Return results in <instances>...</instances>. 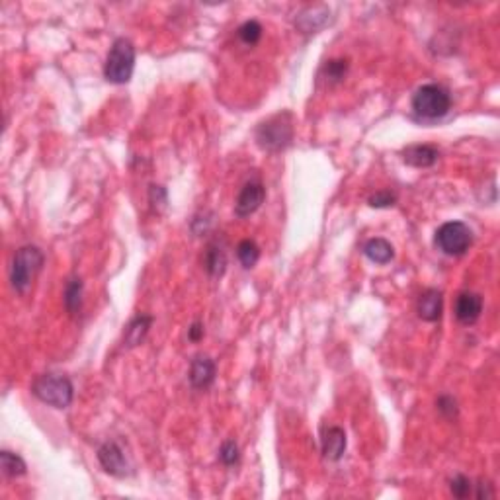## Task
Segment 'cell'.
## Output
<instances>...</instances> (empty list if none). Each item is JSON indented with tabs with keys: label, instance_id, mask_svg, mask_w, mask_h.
I'll return each instance as SVG.
<instances>
[{
	"label": "cell",
	"instance_id": "4",
	"mask_svg": "<svg viewBox=\"0 0 500 500\" xmlns=\"http://www.w3.org/2000/svg\"><path fill=\"white\" fill-rule=\"evenodd\" d=\"M293 139V122L292 116L284 112L277 116L270 117L264 124L258 125L256 129V141L264 151L277 153L284 151L285 147H289Z\"/></svg>",
	"mask_w": 500,
	"mask_h": 500
},
{
	"label": "cell",
	"instance_id": "18",
	"mask_svg": "<svg viewBox=\"0 0 500 500\" xmlns=\"http://www.w3.org/2000/svg\"><path fill=\"white\" fill-rule=\"evenodd\" d=\"M0 465H2V471L6 473L8 477H20L26 473V462H23L20 455L12 454V452H0Z\"/></svg>",
	"mask_w": 500,
	"mask_h": 500
},
{
	"label": "cell",
	"instance_id": "15",
	"mask_svg": "<svg viewBox=\"0 0 500 500\" xmlns=\"http://www.w3.org/2000/svg\"><path fill=\"white\" fill-rule=\"evenodd\" d=\"M206 270H208L209 276L219 277L225 274L227 268V254H225L223 247L219 243H211L206 250V258H203Z\"/></svg>",
	"mask_w": 500,
	"mask_h": 500
},
{
	"label": "cell",
	"instance_id": "9",
	"mask_svg": "<svg viewBox=\"0 0 500 500\" xmlns=\"http://www.w3.org/2000/svg\"><path fill=\"white\" fill-rule=\"evenodd\" d=\"M483 313V297L479 293L463 292L455 301V317L463 324H473Z\"/></svg>",
	"mask_w": 500,
	"mask_h": 500
},
{
	"label": "cell",
	"instance_id": "27",
	"mask_svg": "<svg viewBox=\"0 0 500 500\" xmlns=\"http://www.w3.org/2000/svg\"><path fill=\"white\" fill-rule=\"evenodd\" d=\"M188 339L192 340V342H200V340L203 339V324H201L200 321H196V323L188 329Z\"/></svg>",
	"mask_w": 500,
	"mask_h": 500
},
{
	"label": "cell",
	"instance_id": "8",
	"mask_svg": "<svg viewBox=\"0 0 500 500\" xmlns=\"http://www.w3.org/2000/svg\"><path fill=\"white\" fill-rule=\"evenodd\" d=\"M264 198H266V190H264V186H262L258 180H252V182L245 184L243 186V190H240L239 198H237V203H235L237 216H252L254 211L262 206Z\"/></svg>",
	"mask_w": 500,
	"mask_h": 500
},
{
	"label": "cell",
	"instance_id": "7",
	"mask_svg": "<svg viewBox=\"0 0 500 500\" xmlns=\"http://www.w3.org/2000/svg\"><path fill=\"white\" fill-rule=\"evenodd\" d=\"M98 459L100 465L104 467L106 473L114 475V477H125L129 475V463L125 457L124 450L117 446L116 442H106L104 446L98 450Z\"/></svg>",
	"mask_w": 500,
	"mask_h": 500
},
{
	"label": "cell",
	"instance_id": "12",
	"mask_svg": "<svg viewBox=\"0 0 500 500\" xmlns=\"http://www.w3.org/2000/svg\"><path fill=\"white\" fill-rule=\"evenodd\" d=\"M321 446H323L324 457H329L332 462H339L340 457L344 455V450H346V432L339 428V426H329L323 432Z\"/></svg>",
	"mask_w": 500,
	"mask_h": 500
},
{
	"label": "cell",
	"instance_id": "6",
	"mask_svg": "<svg viewBox=\"0 0 500 500\" xmlns=\"http://www.w3.org/2000/svg\"><path fill=\"white\" fill-rule=\"evenodd\" d=\"M473 233L462 221H447L436 231V245L447 256H462L469 250Z\"/></svg>",
	"mask_w": 500,
	"mask_h": 500
},
{
	"label": "cell",
	"instance_id": "17",
	"mask_svg": "<svg viewBox=\"0 0 500 500\" xmlns=\"http://www.w3.org/2000/svg\"><path fill=\"white\" fill-rule=\"evenodd\" d=\"M83 292H85V285H83V280L80 277H70L69 284L65 287V307L69 313L77 315L78 311L83 309Z\"/></svg>",
	"mask_w": 500,
	"mask_h": 500
},
{
	"label": "cell",
	"instance_id": "1",
	"mask_svg": "<svg viewBox=\"0 0 500 500\" xmlns=\"http://www.w3.org/2000/svg\"><path fill=\"white\" fill-rule=\"evenodd\" d=\"M43 252L38 247H22L16 252L10 268V282L20 295L30 292L31 282L43 266Z\"/></svg>",
	"mask_w": 500,
	"mask_h": 500
},
{
	"label": "cell",
	"instance_id": "25",
	"mask_svg": "<svg viewBox=\"0 0 500 500\" xmlns=\"http://www.w3.org/2000/svg\"><path fill=\"white\" fill-rule=\"evenodd\" d=\"M436 405H438L440 413H442L444 416H447V418H454V416H457V403H455L454 397L442 395Z\"/></svg>",
	"mask_w": 500,
	"mask_h": 500
},
{
	"label": "cell",
	"instance_id": "28",
	"mask_svg": "<svg viewBox=\"0 0 500 500\" xmlns=\"http://www.w3.org/2000/svg\"><path fill=\"white\" fill-rule=\"evenodd\" d=\"M475 496H477V499H493L494 491L491 489L489 483H481V485H477V493H475Z\"/></svg>",
	"mask_w": 500,
	"mask_h": 500
},
{
	"label": "cell",
	"instance_id": "14",
	"mask_svg": "<svg viewBox=\"0 0 500 500\" xmlns=\"http://www.w3.org/2000/svg\"><path fill=\"white\" fill-rule=\"evenodd\" d=\"M151 324H153V317H149V315L135 317V319L127 324V329H125V334H124L125 346L127 348L139 346V344L145 340L147 332H149V329H151Z\"/></svg>",
	"mask_w": 500,
	"mask_h": 500
},
{
	"label": "cell",
	"instance_id": "23",
	"mask_svg": "<svg viewBox=\"0 0 500 500\" xmlns=\"http://www.w3.org/2000/svg\"><path fill=\"white\" fill-rule=\"evenodd\" d=\"M471 489H473V485H471V481L465 475H457L452 481V485H450V491H452L455 499H467L471 494Z\"/></svg>",
	"mask_w": 500,
	"mask_h": 500
},
{
	"label": "cell",
	"instance_id": "24",
	"mask_svg": "<svg viewBox=\"0 0 500 500\" xmlns=\"http://www.w3.org/2000/svg\"><path fill=\"white\" fill-rule=\"evenodd\" d=\"M395 201H397L395 193L389 192V190H381V192L371 196L370 206L371 208H391V206H395Z\"/></svg>",
	"mask_w": 500,
	"mask_h": 500
},
{
	"label": "cell",
	"instance_id": "11",
	"mask_svg": "<svg viewBox=\"0 0 500 500\" xmlns=\"http://www.w3.org/2000/svg\"><path fill=\"white\" fill-rule=\"evenodd\" d=\"M216 363L208 356H198L190 366V383L193 389H208L216 381Z\"/></svg>",
	"mask_w": 500,
	"mask_h": 500
},
{
	"label": "cell",
	"instance_id": "20",
	"mask_svg": "<svg viewBox=\"0 0 500 500\" xmlns=\"http://www.w3.org/2000/svg\"><path fill=\"white\" fill-rule=\"evenodd\" d=\"M348 61L346 59H332L323 67V78L329 85H336L346 77Z\"/></svg>",
	"mask_w": 500,
	"mask_h": 500
},
{
	"label": "cell",
	"instance_id": "2",
	"mask_svg": "<svg viewBox=\"0 0 500 500\" xmlns=\"http://www.w3.org/2000/svg\"><path fill=\"white\" fill-rule=\"evenodd\" d=\"M31 393L41 403L55 408H67L73 403V397H75V389H73L70 379L59 376V373H46V376L38 377L33 381Z\"/></svg>",
	"mask_w": 500,
	"mask_h": 500
},
{
	"label": "cell",
	"instance_id": "21",
	"mask_svg": "<svg viewBox=\"0 0 500 500\" xmlns=\"http://www.w3.org/2000/svg\"><path fill=\"white\" fill-rule=\"evenodd\" d=\"M239 38L247 46H256L262 38V26L256 20H248L239 28Z\"/></svg>",
	"mask_w": 500,
	"mask_h": 500
},
{
	"label": "cell",
	"instance_id": "16",
	"mask_svg": "<svg viewBox=\"0 0 500 500\" xmlns=\"http://www.w3.org/2000/svg\"><path fill=\"white\" fill-rule=\"evenodd\" d=\"M363 254L376 264H389L395 258V250L389 240L385 239H371L366 243Z\"/></svg>",
	"mask_w": 500,
	"mask_h": 500
},
{
	"label": "cell",
	"instance_id": "19",
	"mask_svg": "<svg viewBox=\"0 0 500 500\" xmlns=\"http://www.w3.org/2000/svg\"><path fill=\"white\" fill-rule=\"evenodd\" d=\"M237 256H239L240 264H243L245 268H254L258 258H260V248H258V245H256L254 240L245 239L240 240L239 247H237Z\"/></svg>",
	"mask_w": 500,
	"mask_h": 500
},
{
	"label": "cell",
	"instance_id": "22",
	"mask_svg": "<svg viewBox=\"0 0 500 500\" xmlns=\"http://www.w3.org/2000/svg\"><path fill=\"white\" fill-rule=\"evenodd\" d=\"M219 457H221V462L225 463V465H237L239 463V446H237V442L235 440H227L223 446H221V452H219Z\"/></svg>",
	"mask_w": 500,
	"mask_h": 500
},
{
	"label": "cell",
	"instance_id": "13",
	"mask_svg": "<svg viewBox=\"0 0 500 500\" xmlns=\"http://www.w3.org/2000/svg\"><path fill=\"white\" fill-rule=\"evenodd\" d=\"M438 149L432 145H413L405 149L403 159L407 164L415 169H428L434 162L438 161Z\"/></svg>",
	"mask_w": 500,
	"mask_h": 500
},
{
	"label": "cell",
	"instance_id": "3",
	"mask_svg": "<svg viewBox=\"0 0 500 500\" xmlns=\"http://www.w3.org/2000/svg\"><path fill=\"white\" fill-rule=\"evenodd\" d=\"M133 69H135V47L129 39H116L104 65V77L114 85H125L131 80Z\"/></svg>",
	"mask_w": 500,
	"mask_h": 500
},
{
	"label": "cell",
	"instance_id": "10",
	"mask_svg": "<svg viewBox=\"0 0 500 500\" xmlns=\"http://www.w3.org/2000/svg\"><path fill=\"white\" fill-rule=\"evenodd\" d=\"M442 307H444V297H442V292L438 289H426V292L420 293L418 297V303H416V311H418V317L422 321H428V323H436L440 317H442Z\"/></svg>",
	"mask_w": 500,
	"mask_h": 500
},
{
	"label": "cell",
	"instance_id": "26",
	"mask_svg": "<svg viewBox=\"0 0 500 500\" xmlns=\"http://www.w3.org/2000/svg\"><path fill=\"white\" fill-rule=\"evenodd\" d=\"M151 203L156 209L166 206V190L162 186H151Z\"/></svg>",
	"mask_w": 500,
	"mask_h": 500
},
{
	"label": "cell",
	"instance_id": "5",
	"mask_svg": "<svg viewBox=\"0 0 500 500\" xmlns=\"http://www.w3.org/2000/svg\"><path fill=\"white\" fill-rule=\"evenodd\" d=\"M452 106V98L444 86L424 85L413 96V110L420 117L426 119H438L446 116Z\"/></svg>",
	"mask_w": 500,
	"mask_h": 500
}]
</instances>
